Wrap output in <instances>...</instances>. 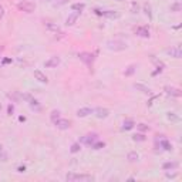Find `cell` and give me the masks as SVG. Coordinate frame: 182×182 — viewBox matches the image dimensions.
I'll return each mask as SVG.
<instances>
[{"mask_svg":"<svg viewBox=\"0 0 182 182\" xmlns=\"http://www.w3.org/2000/svg\"><path fill=\"white\" fill-rule=\"evenodd\" d=\"M65 181L67 182H93L96 181V178L88 174H74V172H68L65 175Z\"/></svg>","mask_w":182,"mask_h":182,"instance_id":"cell-1","label":"cell"},{"mask_svg":"<svg viewBox=\"0 0 182 182\" xmlns=\"http://www.w3.org/2000/svg\"><path fill=\"white\" fill-rule=\"evenodd\" d=\"M128 47L125 41L123 40H108L107 41V48L108 50H113V51H123Z\"/></svg>","mask_w":182,"mask_h":182,"instance_id":"cell-2","label":"cell"},{"mask_svg":"<svg viewBox=\"0 0 182 182\" xmlns=\"http://www.w3.org/2000/svg\"><path fill=\"white\" fill-rule=\"evenodd\" d=\"M94 13L98 16L107 17V19H120L121 13L117 10H100V9H94Z\"/></svg>","mask_w":182,"mask_h":182,"instance_id":"cell-3","label":"cell"},{"mask_svg":"<svg viewBox=\"0 0 182 182\" xmlns=\"http://www.w3.org/2000/svg\"><path fill=\"white\" fill-rule=\"evenodd\" d=\"M17 9L24 11V13H33V11L36 10V5L32 3V2H20L17 5Z\"/></svg>","mask_w":182,"mask_h":182,"instance_id":"cell-4","label":"cell"},{"mask_svg":"<svg viewBox=\"0 0 182 182\" xmlns=\"http://www.w3.org/2000/svg\"><path fill=\"white\" fill-rule=\"evenodd\" d=\"M78 59H80L83 63H86L87 65H91L93 61H94V54L88 53V51H81V53H78Z\"/></svg>","mask_w":182,"mask_h":182,"instance_id":"cell-5","label":"cell"},{"mask_svg":"<svg viewBox=\"0 0 182 182\" xmlns=\"http://www.w3.org/2000/svg\"><path fill=\"white\" fill-rule=\"evenodd\" d=\"M54 125L59 129L64 131V129H68L71 127V121L70 120H65V118H59L57 121H54Z\"/></svg>","mask_w":182,"mask_h":182,"instance_id":"cell-6","label":"cell"},{"mask_svg":"<svg viewBox=\"0 0 182 182\" xmlns=\"http://www.w3.org/2000/svg\"><path fill=\"white\" fill-rule=\"evenodd\" d=\"M97 139H98V134L97 132H90V134L84 135L83 138H81V142L86 145H91L93 142H96Z\"/></svg>","mask_w":182,"mask_h":182,"instance_id":"cell-7","label":"cell"},{"mask_svg":"<svg viewBox=\"0 0 182 182\" xmlns=\"http://www.w3.org/2000/svg\"><path fill=\"white\" fill-rule=\"evenodd\" d=\"M60 61H61V60H60L59 56H53V57H50V59L44 63V67H46V68H56V67L60 64Z\"/></svg>","mask_w":182,"mask_h":182,"instance_id":"cell-8","label":"cell"},{"mask_svg":"<svg viewBox=\"0 0 182 182\" xmlns=\"http://www.w3.org/2000/svg\"><path fill=\"white\" fill-rule=\"evenodd\" d=\"M164 90H165V93L168 94V96H171V97H177V98H179V97L182 96V91L179 90V88H177V87L166 86Z\"/></svg>","mask_w":182,"mask_h":182,"instance_id":"cell-9","label":"cell"},{"mask_svg":"<svg viewBox=\"0 0 182 182\" xmlns=\"http://www.w3.org/2000/svg\"><path fill=\"white\" fill-rule=\"evenodd\" d=\"M166 53L169 54L171 57H174V59H182V50L179 46H175V47L166 50Z\"/></svg>","mask_w":182,"mask_h":182,"instance_id":"cell-10","label":"cell"},{"mask_svg":"<svg viewBox=\"0 0 182 182\" xmlns=\"http://www.w3.org/2000/svg\"><path fill=\"white\" fill-rule=\"evenodd\" d=\"M93 114H96L97 118H107L108 115H110V110H108V108H104V107H98L94 110Z\"/></svg>","mask_w":182,"mask_h":182,"instance_id":"cell-11","label":"cell"},{"mask_svg":"<svg viewBox=\"0 0 182 182\" xmlns=\"http://www.w3.org/2000/svg\"><path fill=\"white\" fill-rule=\"evenodd\" d=\"M178 166H179V164H178L177 161H168V162L162 164V169L164 171H175Z\"/></svg>","mask_w":182,"mask_h":182,"instance_id":"cell-12","label":"cell"},{"mask_svg":"<svg viewBox=\"0 0 182 182\" xmlns=\"http://www.w3.org/2000/svg\"><path fill=\"white\" fill-rule=\"evenodd\" d=\"M134 88L139 93H142V94H151V88L150 87H147L145 84H141V83H134Z\"/></svg>","mask_w":182,"mask_h":182,"instance_id":"cell-13","label":"cell"},{"mask_svg":"<svg viewBox=\"0 0 182 182\" xmlns=\"http://www.w3.org/2000/svg\"><path fill=\"white\" fill-rule=\"evenodd\" d=\"M78 16H80V13H71L67 19H65V26H74L77 20H78Z\"/></svg>","mask_w":182,"mask_h":182,"instance_id":"cell-14","label":"cell"},{"mask_svg":"<svg viewBox=\"0 0 182 182\" xmlns=\"http://www.w3.org/2000/svg\"><path fill=\"white\" fill-rule=\"evenodd\" d=\"M135 34L139 36V37L148 38L150 37V30H148V27H137L135 29Z\"/></svg>","mask_w":182,"mask_h":182,"instance_id":"cell-15","label":"cell"},{"mask_svg":"<svg viewBox=\"0 0 182 182\" xmlns=\"http://www.w3.org/2000/svg\"><path fill=\"white\" fill-rule=\"evenodd\" d=\"M94 113V110L90 107H84V108H80L78 111H77V117H80V118H84V117H88L90 114Z\"/></svg>","mask_w":182,"mask_h":182,"instance_id":"cell-16","label":"cell"},{"mask_svg":"<svg viewBox=\"0 0 182 182\" xmlns=\"http://www.w3.org/2000/svg\"><path fill=\"white\" fill-rule=\"evenodd\" d=\"M34 78L37 81H40V83H46V84L48 83V78L46 77V74L41 73L40 70H34Z\"/></svg>","mask_w":182,"mask_h":182,"instance_id":"cell-17","label":"cell"},{"mask_svg":"<svg viewBox=\"0 0 182 182\" xmlns=\"http://www.w3.org/2000/svg\"><path fill=\"white\" fill-rule=\"evenodd\" d=\"M134 127H135V123H134V120H131V118L125 120L123 123V131H129V129H132Z\"/></svg>","mask_w":182,"mask_h":182,"instance_id":"cell-18","label":"cell"},{"mask_svg":"<svg viewBox=\"0 0 182 182\" xmlns=\"http://www.w3.org/2000/svg\"><path fill=\"white\" fill-rule=\"evenodd\" d=\"M159 147L164 151H172V144L168 141V139H165V138H162L159 141Z\"/></svg>","mask_w":182,"mask_h":182,"instance_id":"cell-19","label":"cell"},{"mask_svg":"<svg viewBox=\"0 0 182 182\" xmlns=\"http://www.w3.org/2000/svg\"><path fill=\"white\" fill-rule=\"evenodd\" d=\"M84 9H86L84 3H74V5H71V10L75 11V13H81Z\"/></svg>","mask_w":182,"mask_h":182,"instance_id":"cell-20","label":"cell"},{"mask_svg":"<svg viewBox=\"0 0 182 182\" xmlns=\"http://www.w3.org/2000/svg\"><path fill=\"white\" fill-rule=\"evenodd\" d=\"M46 29H48V30H50V32H54L56 33V34H57V33H61V30H60V27L57 26V24H54V23H46Z\"/></svg>","mask_w":182,"mask_h":182,"instance_id":"cell-21","label":"cell"},{"mask_svg":"<svg viewBox=\"0 0 182 182\" xmlns=\"http://www.w3.org/2000/svg\"><path fill=\"white\" fill-rule=\"evenodd\" d=\"M135 71H137V65H135V64H129L128 67H127V70L124 71V75H125V77H129V75L134 74Z\"/></svg>","mask_w":182,"mask_h":182,"instance_id":"cell-22","label":"cell"},{"mask_svg":"<svg viewBox=\"0 0 182 182\" xmlns=\"http://www.w3.org/2000/svg\"><path fill=\"white\" fill-rule=\"evenodd\" d=\"M169 10H171L172 13H179V11L182 10V5L179 2H175V3H172V5L169 6Z\"/></svg>","mask_w":182,"mask_h":182,"instance_id":"cell-23","label":"cell"},{"mask_svg":"<svg viewBox=\"0 0 182 182\" xmlns=\"http://www.w3.org/2000/svg\"><path fill=\"white\" fill-rule=\"evenodd\" d=\"M127 159H128L129 162H137V161L139 159L138 152H135V151H131V152H128V155H127Z\"/></svg>","mask_w":182,"mask_h":182,"instance_id":"cell-24","label":"cell"},{"mask_svg":"<svg viewBox=\"0 0 182 182\" xmlns=\"http://www.w3.org/2000/svg\"><path fill=\"white\" fill-rule=\"evenodd\" d=\"M0 161H2V162H7V161H9V154L5 151L3 145H0Z\"/></svg>","mask_w":182,"mask_h":182,"instance_id":"cell-25","label":"cell"},{"mask_svg":"<svg viewBox=\"0 0 182 182\" xmlns=\"http://www.w3.org/2000/svg\"><path fill=\"white\" fill-rule=\"evenodd\" d=\"M104 147H105V142H104V141H98V139H97L96 142H93V144H91V148H93V150H96V151L101 150V148H104Z\"/></svg>","mask_w":182,"mask_h":182,"instance_id":"cell-26","label":"cell"},{"mask_svg":"<svg viewBox=\"0 0 182 182\" xmlns=\"http://www.w3.org/2000/svg\"><path fill=\"white\" fill-rule=\"evenodd\" d=\"M144 13L147 14L148 19H152V9H151V5L150 3H144Z\"/></svg>","mask_w":182,"mask_h":182,"instance_id":"cell-27","label":"cell"},{"mask_svg":"<svg viewBox=\"0 0 182 182\" xmlns=\"http://www.w3.org/2000/svg\"><path fill=\"white\" fill-rule=\"evenodd\" d=\"M29 104H30L32 110H34V111H40V110H41V107H40L38 101H37V100H34V98H32V100L29 101Z\"/></svg>","mask_w":182,"mask_h":182,"instance_id":"cell-28","label":"cell"},{"mask_svg":"<svg viewBox=\"0 0 182 182\" xmlns=\"http://www.w3.org/2000/svg\"><path fill=\"white\" fill-rule=\"evenodd\" d=\"M132 139H134L135 142H144L145 139H147V137L144 134H141V132H137V134L132 135Z\"/></svg>","mask_w":182,"mask_h":182,"instance_id":"cell-29","label":"cell"},{"mask_svg":"<svg viewBox=\"0 0 182 182\" xmlns=\"http://www.w3.org/2000/svg\"><path fill=\"white\" fill-rule=\"evenodd\" d=\"M80 151H81L80 142H74V144L71 145V148H70V152H71V154H77V152H80Z\"/></svg>","mask_w":182,"mask_h":182,"instance_id":"cell-30","label":"cell"},{"mask_svg":"<svg viewBox=\"0 0 182 182\" xmlns=\"http://www.w3.org/2000/svg\"><path fill=\"white\" fill-rule=\"evenodd\" d=\"M166 118H168L169 121H172V123H178V121H179V117H178L175 113H166Z\"/></svg>","mask_w":182,"mask_h":182,"instance_id":"cell-31","label":"cell"},{"mask_svg":"<svg viewBox=\"0 0 182 182\" xmlns=\"http://www.w3.org/2000/svg\"><path fill=\"white\" fill-rule=\"evenodd\" d=\"M59 118H60V111H59V110H53L51 114H50V120L54 123V121H57Z\"/></svg>","mask_w":182,"mask_h":182,"instance_id":"cell-32","label":"cell"},{"mask_svg":"<svg viewBox=\"0 0 182 182\" xmlns=\"http://www.w3.org/2000/svg\"><path fill=\"white\" fill-rule=\"evenodd\" d=\"M68 2L70 0H54L53 6H56V7H57V6H64V5H67Z\"/></svg>","mask_w":182,"mask_h":182,"instance_id":"cell-33","label":"cell"},{"mask_svg":"<svg viewBox=\"0 0 182 182\" xmlns=\"http://www.w3.org/2000/svg\"><path fill=\"white\" fill-rule=\"evenodd\" d=\"M131 11H132V13H138L139 11V6L137 2H132V3H131Z\"/></svg>","mask_w":182,"mask_h":182,"instance_id":"cell-34","label":"cell"},{"mask_svg":"<svg viewBox=\"0 0 182 182\" xmlns=\"http://www.w3.org/2000/svg\"><path fill=\"white\" fill-rule=\"evenodd\" d=\"M137 128L139 129V131H142V132H145V131H148V125H145V124H138V125H137Z\"/></svg>","mask_w":182,"mask_h":182,"instance_id":"cell-35","label":"cell"},{"mask_svg":"<svg viewBox=\"0 0 182 182\" xmlns=\"http://www.w3.org/2000/svg\"><path fill=\"white\" fill-rule=\"evenodd\" d=\"M165 175H166V178H171V179H174V178H177L178 174H177V172H169V171H166Z\"/></svg>","mask_w":182,"mask_h":182,"instance_id":"cell-36","label":"cell"},{"mask_svg":"<svg viewBox=\"0 0 182 182\" xmlns=\"http://www.w3.org/2000/svg\"><path fill=\"white\" fill-rule=\"evenodd\" d=\"M13 111H14V107H13V104H10V105L7 107V113H9V115H11Z\"/></svg>","mask_w":182,"mask_h":182,"instance_id":"cell-37","label":"cell"},{"mask_svg":"<svg viewBox=\"0 0 182 182\" xmlns=\"http://www.w3.org/2000/svg\"><path fill=\"white\" fill-rule=\"evenodd\" d=\"M3 16H5V7L0 5V19H3Z\"/></svg>","mask_w":182,"mask_h":182,"instance_id":"cell-38","label":"cell"},{"mask_svg":"<svg viewBox=\"0 0 182 182\" xmlns=\"http://www.w3.org/2000/svg\"><path fill=\"white\" fill-rule=\"evenodd\" d=\"M17 171H19V172H26V166H19V168H17Z\"/></svg>","mask_w":182,"mask_h":182,"instance_id":"cell-39","label":"cell"},{"mask_svg":"<svg viewBox=\"0 0 182 182\" xmlns=\"http://www.w3.org/2000/svg\"><path fill=\"white\" fill-rule=\"evenodd\" d=\"M9 63H11V59H5V60H3V64H9Z\"/></svg>","mask_w":182,"mask_h":182,"instance_id":"cell-40","label":"cell"},{"mask_svg":"<svg viewBox=\"0 0 182 182\" xmlns=\"http://www.w3.org/2000/svg\"><path fill=\"white\" fill-rule=\"evenodd\" d=\"M19 120H20L22 123H24V121H26V117H23V115H22V117H19Z\"/></svg>","mask_w":182,"mask_h":182,"instance_id":"cell-41","label":"cell"},{"mask_svg":"<svg viewBox=\"0 0 182 182\" xmlns=\"http://www.w3.org/2000/svg\"><path fill=\"white\" fill-rule=\"evenodd\" d=\"M117 2H124V0H117Z\"/></svg>","mask_w":182,"mask_h":182,"instance_id":"cell-42","label":"cell"},{"mask_svg":"<svg viewBox=\"0 0 182 182\" xmlns=\"http://www.w3.org/2000/svg\"><path fill=\"white\" fill-rule=\"evenodd\" d=\"M0 51H2V47H0Z\"/></svg>","mask_w":182,"mask_h":182,"instance_id":"cell-43","label":"cell"}]
</instances>
